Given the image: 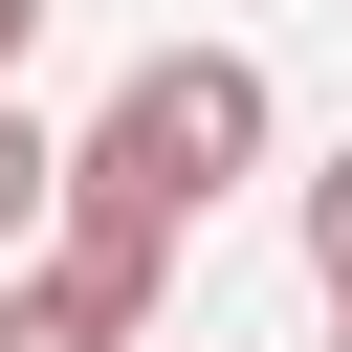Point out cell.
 Listing matches in <instances>:
<instances>
[{"instance_id":"cell-3","label":"cell","mask_w":352,"mask_h":352,"mask_svg":"<svg viewBox=\"0 0 352 352\" xmlns=\"http://www.w3.org/2000/svg\"><path fill=\"white\" fill-rule=\"evenodd\" d=\"M44 154H66V132H44V110H22V88H0V264H22V242H44Z\"/></svg>"},{"instance_id":"cell-4","label":"cell","mask_w":352,"mask_h":352,"mask_svg":"<svg viewBox=\"0 0 352 352\" xmlns=\"http://www.w3.org/2000/svg\"><path fill=\"white\" fill-rule=\"evenodd\" d=\"M308 286H352V154H308Z\"/></svg>"},{"instance_id":"cell-6","label":"cell","mask_w":352,"mask_h":352,"mask_svg":"<svg viewBox=\"0 0 352 352\" xmlns=\"http://www.w3.org/2000/svg\"><path fill=\"white\" fill-rule=\"evenodd\" d=\"M330 308H352V286H330Z\"/></svg>"},{"instance_id":"cell-2","label":"cell","mask_w":352,"mask_h":352,"mask_svg":"<svg viewBox=\"0 0 352 352\" xmlns=\"http://www.w3.org/2000/svg\"><path fill=\"white\" fill-rule=\"evenodd\" d=\"M0 352H154V286H110L88 242H44V264H0Z\"/></svg>"},{"instance_id":"cell-1","label":"cell","mask_w":352,"mask_h":352,"mask_svg":"<svg viewBox=\"0 0 352 352\" xmlns=\"http://www.w3.org/2000/svg\"><path fill=\"white\" fill-rule=\"evenodd\" d=\"M220 176H264V66H242V44H154V66L44 154V242H88L110 286H176V242H198Z\"/></svg>"},{"instance_id":"cell-5","label":"cell","mask_w":352,"mask_h":352,"mask_svg":"<svg viewBox=\"0 0 352 352\" xmlns=\"http://www.w3.org/2000/svg\"><path fill=\"white\" fill-rule=\"evenodd\" d=\"M22 44H44V0H0V88H22Z\"/></svg>"}]
</instances>
